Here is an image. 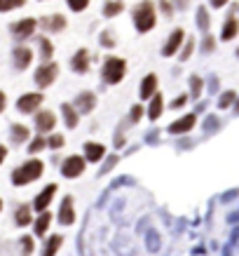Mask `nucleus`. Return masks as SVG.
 <instances>
[{
	"label": "nucleus",
	"mask_w": 239,
	"mask_h": 256,
	"mask_svg": "<svg viewBox=\"0 0 239 256\" xmlns=\"http://www.w3.org/2000/svg\"><path fill=\"white\" fill-rule=\"evenodd\" d=\"M43 170H45V165L40 160L24 162V165H19L17 170L12 171V183L14 186H28V183H33L35 179L43 176Z\"/></svg>",
	"instance_id": "obj_1"
},
{
	"label": "nucleus",
	"mask_w": 239,
	"mask_h": 256,
	"mask_svg": "<svg viewBox=\"0 0 239 256\" xmlns=\"http://www.w3.org/2000/svg\"><path fill=\"white\" fill-rule=\"evenodd\" d=\"M155 7H152L150 0H143L136 5V10H134V26H136V31L139 33H148L155 26Z\"/></svg>",
	"instance_id": "obj_2"
},
{
	"label": "nucleus",
	"mask_w": 239,
	"mask_h": 256,
	"mask_svg": "<svg viewBox=\"0 0 239 256\" xmlns=\"http://www.w3.org/2000/svg\"><path fill=\"white\" fill-rule=\"evenodd\" d=\"M124 71H127V64H124V59H120V57H108L106 59V64H103V80L108 83V85H118L120 80L124 78Z\"/></svg>",
	"instance_id": "obj_3"
},
{
	"label": "nucleus",
	"mask_w": 239,
	"mask_h": 256,
	"mask_svg": "<svg viewBox=\"0 0 239 256\" xmlns=\"http://www.w3.org/2000/svg\"><path fill=\"white\" fill-rule=\"evenodd\" d=\"M85 158L82 155H71V158H66L64 165H61V176L66 179H77V176H82V171H85Z\"/></svg>",
	"instance_id": "obj_4"
},
{
	"label": "nucleus",
	"mask_w": 239,
	"mask_h": 256,
	"mask_svg": "<svg viewBox=\"0 0 239 256\" xmlns=\"http://www.w3.org/2000/svg\"><path fill=\"white\" fill-rule=\"evenodd\" d=\"M56 75H59V66L52 61H45L40 68H35V83H38V87H49Z\"/></svg>",
	"instance_id": "obj_5"
},
{
	"label": "nucleus",
	"mask_w": 239,
	"mask_h": 256,
	"mask_svg": "<svg viewBox=\"0 0 239 256\" xmlns=\"http://www.w3.org/2000/svg\"><path fill=\"white\" fill-rule=\"evenodd\" d=\"M56 191H59V186H56V183H49V186H45L43 191H40V195L33 200V209H35V212H47V207H49V202L54 200Z\"/></svg>",
	"instance_id": "obj_6"
},
{
	"label": "nucleus",
	"mask_w": 239,
	"mask_h": 256,
	"mask_svg": "<svg viewBox=\"0 0 239 256\" xmlns=\"http://www.w3.org/2000/svg\"><path fill=\"white\" fill-rule=\"evenodd\" d=\"M56 221L61 226H71L75 221V202H73V198L71 195H66L64 200H61V207H59V216H56Z\"/></svg>",
	"instance_id": "obj_7"
},
{
	"label": "nucleus",
	"mask_w": 239,
	"mask_h": 256,
	"mask_svg": "<svg viewBox=\"0 0 239 256\" xmlns=\"http://www.w3.org/2000/svg\"><path fill=\"white\" fill-rule=\"evenodd\" d=\"M43 104V94H38V92H28V94H24L19 101H17V108L22 111V113H35L38 108Z\"/></svg>",
	"instance_id": "obj_8"
},
{
	"label": "nucleus",
	"mask_w": 239,
	"mask_h": 256,
	"mask_svg": "<svg viewBox=\"0 0 239 256\" xmlns=\"http://www.w3.org/2000/svg\"><path fill=\"white\" fill-rule=\"evenodd\" d=\"M56 125V115L52 111H40L38 115H35V129L38 132H52Z\"/></svg>",
	"instance_id": "obj_9"
},
{
	"label": "nucleus",
	"mask_w": 239,
	"mask_h": 256,
	"mask_svg": "<svg viewBox=\"0 0 239 256\" xmlns=\"http://www.w3.org/2000/svg\"><path fill=\"white\" fill-rule=\"evenodd\" d=\"M94 106H96V96L92 94V92H82V94H77L73 108H75L77 113H92Z\"/></svg>",
	"instance_id": "obj_10"
},
{
	"label": "nucleus",
	"mask_w": 239,
	"mask_h": 256,
	"mask_svg": "<svg viewBox=\"0 0 239 256\" xmlns=\"http://www.w3.org/2000/svg\"><path fill=\"white\" fill-rule=\"evenodd\" d=\"M35 26H38L35 19H22V22L12 24V33H14L17 38H28V35L35 33Z\"/></svg>",
	"instance_id": "obj_11"
},
{
	"label": "nucleus",
	"mask_w": 239,
	"mask_h": 256,
	"mask_svg": "<svg viewBox=\"0 0 239 256\" xmlns=\"http://www.w3.org/2000/svg\"><path fill=\"white\" fill-rule=\"evenodd\" d=\"M71 68H73L75 73H87V68H89V52L87 50H77V52L73 54Z\"/></svg>",
	"instance_id": "obj_12"
},
{
	"label": "nucleus",
	"mask_w": 239,
	"mask_h": 256,
	"mask_svg": "<svg viewBox=\"0 0 239 256\" xmlns=\"http://www.w3.org/2000/svg\"><path fill=\"white\" fill-rule=\"evenodd\" d=\"M103 155H106V146L103 143H92V141L85 143V155H82L85 162H98Z\"/></svg>",
	"instance_id": "obj_13"
},
{
	"label": "nucleus",
	"mask_w": 239,
	"mask_h": 256,
	"mask_svg": "<svg viewBox=\"0 0 239 256\" xmlns=\"http://www.w3.org/2000/svg\"><path fill=\"white\" fill-rule=\"evenodd\" d=\"M195 115H185V117H178L176 122L169 125V134H183V132H190L195 127Z\"/></svg>",
	"instance_id": "obj_14"
},
{
	"label": "nucleus",
	"mask_w": 239,
	"mask_h": 256,
	"mask_svg": "<svg viewBox=\"0 0 239 256\" xmlns=\"http://www.w3.org/2000/svg\"><path fill=\"white\" fill-rule=\"evenodd\" d=\"M181 43H183V31H181V28H176V31L169 35L167 45L162 47V54H164V57H171V54H176V50L181 47Z\"/></svg>",
	"instance_id": "obj_15"
},
{
	"label": "nucleus",
	"mask_w": 239,
	"mask_h": 256,
	"mask_svg": "<svg viewBox=\"0 0 239 256\" xmlns=\"http://www.w3.org/2000/svg\"><path fill=\"white\" fill-rule=\"evenodd\" d=\"M31 59H33V52L28 50V47H17L14 50V66L19 68V71H24V68H28V64H31Z\"/></svg>",
	"instance_id": "obj_16"
},
{
	"label": "nucleus",
	"mask_w": 239,
	"mask_h": 256,
	"mask_svg": "<svg viewBox=\"0 0 239 256\" xmlns=\"http://www.w3.org/2000/svg\"><path fill=\"white\" fill-rule=\"evenodd\" d=\"M155 89H157V75H155V73L145 75V78H143V83H141V99H143V101H148V99L155 94Z\"/></svg>",
	"instance_id": "obj_17"
},
{
	"label": "nucleus",
	"mask_w": 239,
	"mask_h": 256,
	"mask_svg": "<svg viewBox=\"0 0 239 256\" xmlns=\"http://www.w3.org/2000/svg\"><path fill=\"white\" fill-rule=\"evenodd\" d=\"M40 26H43L45 31H64V26H66V19L61 17V14H54V17H45L43 22H40Z\"/></svg>",
	"instance_id": "obj_18"
},
{
	"label": "nucleus",
	"mask_w": 239,
	"mask_h": 256,
	"mask_svg": "<svg viewBox=\"0 0 239 256\" xmlns=\"http://www.w3.org/2000/svg\"><path fill=\"white\" fill-rule=\"evenodd\" d=\"M49 224H52V214L40 212V216H38V219H35V224H33L35 237H43V235L47 233V228H49Z\"/></svg>",
	"instance_id": "obj_19"
},
{
	"label": "nucleus",
	"mask_w": 239,
	"mask_h": 256,
	"mask_svg": "<svg viewBox=\"0 0 239 256\" xmlns=\"http://www.w3.org/2000/svg\"><path fill=\"white\" fill-rule=\"evenodd\" d=\"M14 224L19 226V228H24V226L33 224V216H31V207L28 204H22L17 212H14Z\"/></svg>",
	"instance_id": "obj_20"
},
{
	"label": "nucleus",
	"mask_w": 239,
	"mask_h": 256,
	"mask_svg": "<svg viewBox=\"0 0 239 256\" xmlns=\"http://www.w3.org/2000/svg\"><path fill=\"white\" fill-rule=\"evenodd\" d=\"M162 111H164L162 96H160V94H152L150 96V108H148V117H150V120H157V117L162 115Z\"/></svg>",
	"instance_id": "obj_21"
},
{
	"label": "nucleus",
	"mask_w": 239,
	"mask_h": 256,
	"mask_svg": "<svg viewBox=\"0 0 239 256\" xmlns=\"http://www.w3.org/2000/svg\"><path fill=\"white\" fill-rule=\"evenodd\" d=\"M61 242H64V237H61V235H52V237L45 242V247H43V256H56Z\"/></svg>",
	"instance_id": "obj_22"
},
{
	"label": "nucleus",
	"mask_w": 239,
	"mask_h": 256,
	"mask_svg": "<svg viewBox=\"0 0 239 256\" xmlns=\"http://www.w3.org/2000/svg\"><path fill=\"white\" fill-rule=\"evenodd\" d=\"M61 113H64V120H66V127L68 129H75L77 127V111L71 104H64L61 106Z\"/></svg>",
	"instance_id": "obj_23"
},
{
	"label": "nucleus",
	"mask_w": 239,
	"mask_h": 256,
	"mask_svg": "<svg viewBox=\"0 0 239 256\" xmlns=\"http://www.w3.org/2000/svg\"><path fill=\"white\" fill-rule=\"evenodd\" d=\"M10 134H12V141H14V143L28 141V127H24V125H12Z\"/></svg>",
	"instance_id": "obj_24"
},
{
	"label": "nucleus",
	"mask_w": 239,
	"mask_h": 256,
	"mask_svg": "<svg viewBox=\"0 0 239 256\" xmlns=\"http://www.w3.org/2000/svg\"><path fill=\"white\" fill-rule=\"evenodd\" d=\"M237 31H239L237 22H235V19H228V22H225V26H223V33H220V38H223V40H232V38L237 35Z\"/></svg>",
	"instance_id": "obj_25"
},
{
	"label": "nucleus",
	"mask_w": 239,
	"mask_h": 256,
	"mask_svg": "<svg viewBox=\"0 0 239 256\" xmlns=\"http://www.w3.org/2000/svg\"><path fill=\"white\" fill-rule=\"evenodd\" d=\"M38 45H40V54H43V59H45V61H49V59H52V54H54V45L49 43L47 38H40Z\"/></svg>",
	"instance_id": "obj_26"
},
{
	"label": "nucleus",
	"mask_w": 239,
	"mask_h": 256,
	"mask_svg": "<svg viewBox=\"0 0 239 256\" xmlns=\"http://www.w3.org/2000/svg\"><path fill=\"white\" fill-rule=\"evenodd\" d=\"M19 247H22V256H31V254H33V249H35L31 235H24L22 240H19Z\"/></svg>",
	"instance_id": "obj_27"
},
{
	"label": "nucleus",
	"mask_w": 239,
	"mask_h": 256,
	"mask_svg": "<svg viewBox=\"0 0 239 256\" xmlns=\"http://www.w3.org/2000/svg\"><path fill=\"white\" fill-rule=\"evenodd\" d=\"M120 12H122V2H120V0L106 2V7H103V14H106V17H118Z\"/></svg>",
	"instance_id": "obj_28"
},
{
	"label": "nucleus",
	"mask_w": 239,
	"mask_h": 256,
	"mask_svg": "<svg viewBox=\"0 0 239 256\" xmlns=\"http://www.w3.org/2000/svg\"><path fill=\"white\" fill-rule=\"evenodd\" d=\"M26 0H0V12H10L14 7H22Z\"/></svg>",
	"instance_id": "obj_29"
},
{
	"label": "nucleus",
	"mask_w": 239,
	"mask_h": 256,
	"mask_svg": "<svg viewBox=\"0 0 239 256\" xmlns=\"http://www.w3.org/2000/svg\"><path fill=\"white\" fill-rule=\"evenodd\" d=\"M45 146H47V141H45L43 137H38V139H33L31 143H28V153H31V155H35V153H40Z\"/></svg>",
	"instance_id": "obj_30"
},
{
	"label": "nucleus",
	"mask_w": 239,
	"mask_h": 256,
	"mask_svg": "<svg viewBox=\"0 0 239 256\" xmlns=\"http://www.w3.org/2000/svg\"><path fill=\"white\" fill-rule=\"evenodd\" d=\"M64 143H66V139L61 134H52V137L47 139V146H49V148H61Z\"/></svg>",
	"instance_id": "obj_31"
},
{
	"label": "nucleus",
	"mask_w": 239,
	"mask_h": 256,
	"mask_svg": "<svg viewBox=\"0 0 239 256\" xmlns=\"http://www.w3.org/2000/svg\"><path fill=\"white\" fill-rule=\"evenodd\" d=\"M235 99H237V94H235V92H225V94L220 96V101H218V106H220V108H228L230 104L235 101Z\"/></svg>",
	"instance_id": "obj_32"
},
{
	"label": "nucleus",
	"mask_w": 239,
	"mask_h": 256,
	"mask_svg": "<svg viewBox=\"0 0 239 256\" xmlns=\"http://www.w3.org/2000/svg\"><path fill=\"white\" fill-rule=\"evenodd\" d=\"M89 5V0H68V7L73 12H82Z\"/></svg>",
	"instance_id": "obj_33"
},
{
	"label": "nucleus",
	"mask_w": 239,
	"mask_h": 256,
	"mask_svg": "<svg viewBox=\"0 0 239 256\" xmlns=\"http://www.w3.org/2000/svg\"><path fill=\"white\" fill-rule=\"evenodd\" d=\"M190 83H192V96H199V92H202V80H199L197 75H192Z\"/></svg>",
	"instance_id": "obj_34"
},
{
	"label": "nucleus",
	"mask_w": 239,
	"mask_h": 256,
	"mask_svg": "<svg viewBox=\"0 0 239 256\" xmlns=\"http://www.w3.org/2000/svg\"><path fill=\"white\" fill-rule=\"evenodd\" d=\"M197 19H199V28H204V31H207V28H209V17H207V12H204V10H199V14H197Z\"/></svg>",
	"instance_id": "obj_35"
},
{
	"label": "nucleus",
	"mask_w": 239,
	"mask_h": 256,
	"mask_svg": "<svg viewBox=\"0 0 239 256\" xmlns=\"http://www.w3.org/2000/svg\"><path fill=\"white\" fill-rule=\"evenodd\" d=\"M101 45H103V47H115V38H113L110 33H103V35H101Z\"/></svg>",
	"instance_id": "obj_36"
},
{
	"label": "nucleus",
	"mask_w": 239,
	"mask_h": 256,
	"mask_svg": "<svg viewBox=\"0 0 239 256\" xmlns=\"http://www.w3.org/2000/svg\"><path fill=\"white\" fill-rule=\"evenodd\" d=\"M141 115H143V108L141 106H134V108H131V122H139V120H141Z\"/></svg>",
	"instance_id": "obj_37"
},
{
	"label": "nucleus",
	"mask_w": 239,
	"mask_h": 256,
	"mask_svg": "<svg viewBox=\"0 0 239 256\" xmlns=\"http://www.w3.org/2000/svg\"><path fill=\"white\" fill-rule=\"evenodd\" d=\"M185 101H188V94H181V96H178V99L174 101V104H171V106H174V108H181Z\"/></svg>",
	"instance_id": "obj_38"
},
{
	"label": "nucleus",
	"mask_w": 239,
	"mask_h": 256,
	"mask_svg": "<svg viewBox=\"0 0 239 256\" xmlns=\"http://www.w3.org/2000/svg\"><path fill=\"white\" fill-rule=\"evenodd\" d=\"M192 45H195V43L190 40V43H188V47L183 50V54H181V59H188V57H190V52H192Z\"/></svg>",
	"instance_id": "obj_39"
},
{
	"label": "nucleus",
	"mask_w": 239,
	"mask_h": 256,
	"mask_svg": "<svg viewBox=\"0 0 239 256\" xmlns=\"http://www.w3.org/2000/svg\"><path fill=\"white\" fill-rule=\"evenodd\" d=\"M162 10H164V14H167V17H171V5H169L167 0H162Z\"/></svg>",
	"instance_id": "obj_40"
},
{
	"label": "nucleus",
	"mask_w": 239,
	"mask_h": 256,
	"mask_svg": "<svg viewBox=\"0 0 239 256\" xmlns=\"http://www.w3.org/2000/svg\"><path fill=\"white\" fill-rule=\"evenodd\" d=\"M5 158H7V148H5V146H0V165L5 162Z\"/></svg>",
	"instance_id": "obj_41"
},
{
	"label": "nucleus",
	"mask_w": 239,
	"mask_h": 256,
	"mask_svg": "<svg viewBox=\"0 0 239 256\" xmlns=\"http://www.w3.org/2000/svg\"><path fill=\"white\" fill-rule=\"evenodd\" d=\"M5 106H7V104H5V92H0V113L5 111Z\"/></svg>",
	"instance_id": "obj_42"
},
{
	"label": "nucleus",
	"mask_w": 239,
	"mask_h": 256,
	"mask_svg": "<svg viewBox=\"0 0 239 256\" xmlns=\"http://www.w3.org/2000/svg\"><path fill=\"white\" fill-rule=\"evenodd\" d=\"M225 2H228V0H211V5H214V7H223Z\"/></svg>",
	"instance_id": "obj_43"
},
{
	"label": "nucleus",
	"mask_w": 239,
	"mask_h": 256,
	"mask_svg": "<svg viewBox=\"0 0 239 256\" xmlns=\"http://www.w3.org/2000/svg\"><path fill=\"white\" fill-rule=\"evenodd\" d=\"M211 47H214V40H211V38H207V43H204V50H207V52H209Z\"/></svg>",
	"instance_id": "obj_44"
},
{
	"label": "nucleus",
	"mask_w": 239,
	"mask_h": 256,
	"mask_svg": "<svg viewBox=\"0 0 239 256\" xmlns=\"http://www.w3.org/2000/svg\"><path fill=\"white\" fill-rule=\"evenodd\" d=\"M0 209H2V200H0Z\"/></svg>",
	"instance_id": "obj_45"
},
{
	"label": "nucleus",
	"mask_w": 239,
	"mask_h": 256,
	"mask_svg": "<svg viewBox=\"0 0 239 256\" xmlns=\"http://www.w3.org/2000/svg\"><path fill=\"white\" fill-rule=\"evenodd\" d=\"M237 54H239V52H237Z\"/></svg>",
	"instance_id": "obj_46"
}]
</instances>
